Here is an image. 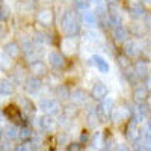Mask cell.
Listing matches in <instances>:
<instances>
[{
  "label": "cell",
  "instance_id": "d4e9b609",
  "mask_svg": "<svg viewBox=\"0 0 151 151\" xmlns=\"http://www.w3.org/2000/svg\"><path fill=\"white\" fill-rule=\"evenodd\" d=\"M89 145H91L92 150L101 147L103 145V133L101 132H95L92 134V137H91V141H89Z\"/></svg>",
  "mask_w": 151,
  "mask_h": 151
},
{
  "label": "cell",
  "instance_id": "f35d334b",
  "mask_svg": "<svg viewBox=\"0 0 151 151\" xmlns=\"http://www.w3.org/2000/svg\"><path fill=\"white\" fill-rule=\"evenodd\" d=\"M76 8H77L79 12L83 14L85 11H88V3L85 2V0H77V2H76Z\"/></svg>",
  "mask_w": 151,
  "mask_h": 151
},
{
  "label": "cell",
  "instance_id": "f5cc1de1",
  "mask_svg": "<svg viewBox=\"0 0 151 151\" xmlns=\"http://www.w3.org/2000/svg\"><path fill=\"white\" fill-rule=\"evenodd\" d=\"M0 38H2V29H0Z\"/></svg>",
  "mask_w": 151,
  "mask_h": 151
},
{
  "label": "cell",
  "instance_id": "11a10c76",
  "mask_svg": "<svg viewBox=\"0 0 151 151\" xmlns=\"http://www.w3.org/2000/svg\"><path fill=\"white\" fill-rule=\"evenodd\" d=\"M150 73H151V71H150Z\"/></svg>",
  "mask_w": 151,
  "mask_h": 151
},
{
  "label": "cell",
  "instance_id": "3957f363",
  "mask_svg": "<svg viewBox=\"0 0 151 151\" xmlns=\"http://www.w3.org/2000/svg\"><path fill=\"white\" fill-rule=\"evenodd\" d=\"M97 110H98V115L101 119H107L110 116V113L113 110V98L112 97H106L103 98L100 104L97 106Z\"/></svg>",
  "mask_w": 151,
  "mask_h": 151
},
{
  "label": "cell",
  "instance_id": "ab89813d",
  "mask_svg": "<svg viewBox=\"0 0 151 151\" xmlns=\"http://www.w3.org/2000/svg\"><path fill=\"white\" fill-rule=\"evenodd\" d=\"M118 65H119V67H121L122 70H125V68H129V67H130L132 64H130V62H129L127 59H125L124 56H122V58L119 56V58H118Z\"/></svg>",
  "mask_w": 151,
  "mask_h": 151
},
{
  "label": "cell",
  "instance_id": "5b68a950",
  "mask_svg": "<svg viewBox=\"0 0 151 151\" xmlns=\"http://www.w3.org/2000/svg\"><path fill=\"white\" fill-rule=\"evenodd\" d=\"M38 124H40V127L44 132H55L56 130V125H58V119H55L53 115L45 113L44 116H41L40 119H38Z\"/></svg>",
  "mask_w": 151,
  "mask_h": 151
},
{
  "label": "cell",
  "instance_id": "ba28073f",
  "mask_svg": "<svg viewBox=\"0 0 151 151\" xmlns=\"http://www.w3.org/2000/svg\"><path fill=\"white\" fill-rule=\"evenodd\" d=\"M47 60H48V64L56 70H60V68L65 67V58L59 52H50L47 55Z\"/></svg>",
  "mask_w": 151,
  "mask_h": 151
},
{
  "label": "cell",
  "instance_id": "7c38bea8",
  "mask_svg": "<svg viewBox=\"0 0 151 151\" xmlns=\"http://www.w3.org/2000/svg\"><path fill=\"white\" fill-rule=\"evenodd\" d=\"M36 20H38L40 24H42V26H50V24L53 23V12L50 9H47V8H44V9H41L40 12H38Z\"/></svg>",
  "mask_w": 151,
  "mask_h": 151
},
{
  "label": "cell",
  "instance_id": "74e56055",
  "mask_svg": "<svg viewBox=\"0 0 151 151\" xmlns=\"http://www.w3.org/2000/svg\"><path fill=\"white\" fill-rule=\"evenodd\" d=\"M30 137H32V132H30L29 127L20 129V139L21 141H27V139H30Z\"/></svg>",
  "mask_w": 151,
  "mask_h": 151
},
{
  "label": "cell",
  "instance_id": "2e32d148",
  "mask_svg": "<svg viewBox=\"0 0 151 151\" xmlns=\"http://www.w3.org/2000/svg\"><path fill=\"white\" fill-rule=\"evenodd\" d=\"M82 21H83V24L86 27H95L97 26V14L95 12H92V11H85L83 14H82Z\"/></svg>",
  "mask_w": 151,
  "mask_h": 151
},
{
  "label": "cell",
  "instance_id": "7402d4cb",
  "mask_svg": "<svg viewBox=\"0 0 151 151\" xmlns=\"http://www.w3.org/2000/svg\"><path fill=\"white\" fill-rule=\"evenodd\" d=\"M133 68H134L136 76L139 77V80L147 77V74H148V68H147V64H145L144 60H136L134 64H133Z\"/></svg>",
  "mask_w": 151,
  "mask_h": 151
},
{
  "label": "cell",
  "instance_id": "7dc6e473",
  "mask_svg": "<svg viewBox=\"0 0 151 151\" xmlns=\"http://www.w3.org/2000/svg\"><path fill=\"white\" fill-rule=\"evenodd\" d=\"M3 134H5V130H3L2 127H0V139H2V136H3Z\"/></svg>",
  "mask_w": 151,
  "mask_h": 151
},
{
  "label": "cell",
  "instance_id": "6da1fadb",
  "mask_svg": "<svg viewBox=\"0 0 151 151\" xmlns=\"http://www.w3.org/2000/svg\"><path fill=\"white\" fill-rule=\"evenodd\" d=\"M60 29L64 30V33L67 36H76L79 33L80 24H79V20L74 15L73 11H67L64 14V17L60 20Z\"/></svg>",
  "mask_w": 151,
  "mask_h": 151
},
{
  "label": "cell",
  "instance_id": "d6986e66",
  "mask_svg": "<svg viewBox=\"0 0 151 151\" xmlns=\"http://www.w3.org/2000/svg\"><path fill=\"white\" fill-rule=\"evenodd\" d=\"M133 97L137 103L141 101H145L147 97H148V88L145 85H137L134 89H133Z\"/></svg>",
  "mask_w": 151,
  "mask_h": 151
},
{
  "label": "cell",
  "instance_id": "f546056e",
  "mask_svg": "<svg viewBox=\"0 0 151 151\" xmlns=\"http://www.w3.org/2000/svg\"><path fill=\"white\" fill-rule=\"evenodd\" d=\"M11 60H12V59H11L5 52L0 53V70H3V71L9 70V68H11Z\"/></svg>",
  "mask_w": 151,
  "mask_h": 151
},
{
  "label": "cell",
  "instance_id": "836d02e7",
  "mask_svg": "<svg viewBox=\"0 0 151 151\" xmlns=\"http://www.w3.org/2000/svg\"><path fill=\"white\" fill-rule=\"evenodd\" d=\"M12 82L14 85H24V74L21 73V70H17L15 73H12Z\"/></svg>",
  "mask_w": 151,
  "mask_h": 151
},
{
  "label": "cell",
  "instance_id": "277c9868",
  "mask_svg": "<svg viewBox=\"0 0 151 151\" xmlns=\"http://www.w3.org/2000/svg\"><path fill=\"white\" fill-rule=\"evenodd\" d=\"M132 116V109H129L127 106H121V107H116L113 109L112 113H110V119L113 122H119V121H124Z\"/></svg>",
  "mask_w": 151,
  "mask_h": 151
},
{
  "label": "cell",
  "instance_id": "db71d44e",
  "mask_svg": "<svg viewBox=\"0 0 151 151\" xmlns=\"http://www.w3.org/2000/svg\"><path fill=\"white\" fill-rule=\"evenodd\" d=\"M150 125H151V122H150Z\"/></svg>",
  "mask_w": 151,
  "mask_h": 151
},
{
  "label": "cell",
  "instance_id": "d6a6232c",
  "mask_svg": "<svg viewBox=\"0 0 151 151\" xmlns=\"http://www.w3.org/2000/svg\"><path fill=\"white\" fill-rule=\"evenodd\" d=\"M11 15V8L8 5H0V21H6Z\"/></svg>",
  "mask_w": 151,
  "mask_h": 151
},
{
  "label": "cell",
  "instance_id": "ac0fdd59",
  "mask_svg": "<svg viewBox=\"0 0 151 151\" xmlns=\"http://www.w3.org/2000/svg\"><path fill=\"white\" fill-rule=\"evenodd\" d=\"M70 98H71V101L73 103H76V104H85L86 103V92L82 89V88H77V89H74L73 92H71V95H70Z\"/></svg>",
  "mask_w": 151,
  "mask_h": 151
},
{
  "label": "cell",
  "instance_id": "e0dca14e",
  "mask_svg": "<svg viewBox=\"0 0 151 151\" xmlns=\"http://www.w3.org/2000/svg\"><path fill=\"white\" fill-rule=\"evenodd\" d=\"M14 92V82H11L9 79H0V95L9 97Z\"/></svg>",
  "mask_w": 151,
  "mask_h": 151
},
{
  "label": "cell",
  "instance_id": "9a60e30c",
  "mask_svg": "<svg viewBox=\"0 0 151 151\" xmlns=\"http://www.w3.org/2000/svg\"><path fill=\"white\" fill-rule=\"evenodd\" d=\"M30 71H32L35 76H45V74H47V65H45V62H42V60H40V59L32 60Z\"/></svg>",
  "mask_w": 151,
  "mask_h": 151
},
{
  "label": "cell",
  "instance_id": "1f68e13d",
  "mask_svg": "<svg viewBox=\"0 0 151 151\" xmlns=\"http://www.w3.org/2000/svg\"><path fill=\"white\" fill-rule=\"evenodd\" d=\"M18 104L21 106V109H23V110H26V112H32V110H33L32 103L29 101V100H27L26 97H18Z\"/></svg>",
  "mask_w": 151,
  "mask_h": 151
},
{
  "label": "cell",
  "instance_id": "681fc988",
  "mask_svg": "<svg viewBox=\"0 0 151 151\" xmlns=\"http://www.w3.org/2000/svg\"><path fill=\"white\" fill-rule=\"evenodd\" d=\"M2 121H3V113L0 112V122H2Z\"/></svg>",
  "mask_w": 151,
  "mask_h": 151
},
{
  "label": "cell",
  "instance_id": "8fae6325",
  "mask_svg": "<svg viewBox=\"0 0 151 151\" xmlns=\"http://www.w3.org/2000/svg\"><path fill=\"white\" fill-rule=\"evenodd\" d=\"M147 112L148 110H147L144 101H141L134 109H132V118H133V121H136L137 124L144 122L145 121V116H147Z\"/></svg>",
  "mask_w": 151,
  "mask_h": 151
},
{
  "label": "cell",
  "instance_id": "c3c4849f",
  "mask_svg": "<svg viewBox=\"0 0 151 151\" xmlns=\"http://www.w3.org/2000/svg\"><path fill=\"white\" fill-rule=\"evenodd\" d=\"M144 3H147V5H151V0H142Z\"/></svg>",
  "mask_w": 151,
  "mask_h": 151
},
{
  "label": "cell",
  "instance_id": "8992f818",
  "mask_svg": "<svg viewBox=\"0 0 151 151\" xmlns=\"http://www.w3.org/2000/svg\"><path fill=\"white\" fill-rule=\"evenodd\" d=\"M60 48H62V52L68 56L74 55L76 50H77V41H76V38L74 36H65L60 42Z\"/></svg>",
  "mask_w": 151,
  "mask_h": 151
},
{
  "label": "cell",
  "instance_id": "7bdbcfd3",
  "mask_svg": "<svg viewBox=\"0 0 151 151\" xmlns=\"http://www.w3.org/2000/svg\"><path fill=\"white\" fill-rule=\"evenodd\" d=\"M68 148H70V150H80L82 147H79V144H73V145L68 147Z\"/></svg>",
  "mask_w": 151,
  "mask_h": 151
},
{
  "label": "cell",
  "instance_id": "4fadbf2b",
  "mask_svg": "<svg viewBox=\"0 0 151 151\" xmlns=\"http://www.w3.org/2000/svg\"><path fill=\"white\" fill-rule=\"evenodd\" d=\"M91 60H92L94 67L98 70V73H101V74H107L109 73V64H107L106 59H103L101 56H98V55H94L91 58Z\"/></svg>",
  "mask_w": 151,
  "mask_h": 151
},
{
  "label": "cell",
  "instance_id": "4316f807",
  "mask_svg": "<svg viewBox=\"0 0 151 151\" xmlns=\"http://www.w3.org/2000/svg\"><path fill=\"white\" fill-rule=\"evenodd\" d=\"M70 95H71V92L68 91V88H67V86L59 85V86L56 88V97H58V100H60V101H64V100H68Z\"/></svg>",
  "mask_w": 151,
  "mask_h": 151
},
{
  "label": "cell",
  "instance_id": "7a4b0ae2",
  "mask_svg": "<svg viewBox=\"0 0 151 151\" xmlns=\"http://www.w3.org/2000/svg\"><path fill=\"white\" fill-rule=\"evenodd\" d=\"M38 107H40L44 113H48V115H56V113L60 112V104L59 100L56 98H50V97H44L38 101Z\"/></svg>",
  "mask_w": 151,
  "mask_h": 151
},
{
  "label": "cell",
  "instance_id": "83f0119b",
  "mask_svg": "<svg viewBox=\"0 0 151 151\" xmlns=\"http://www.w3.org/2000/svg\"><path fill=\"white\" fill-rule=\"evenodd\" d=\"M86 38H88V40H89L91 42H94V44H101V42H103L101 33L97 32V30H89V32L86 33Z\"/></svg>",
  "mask_w": 151,
  "mask_h": 151
},
{
  "label": "cell",
  "instance_id": "4dcf8cb0",
  "mask_svg": "<svg viewBox=\"0 0 151 151\" xmlns=\"http://www.w3.org/2000/svg\"><path fill=\"white\" fill-rule=\"evenodd\" d=\"M141 136H142V141H144V142L148 145V148L151 150V125H150V124L147 125V127H144Z\"/></svg>",
  "mask_w": 151,
  "mask_h": 151
},
{
  "label": "cell",
  "instance_id": "60d3db41",
  "mask_svg": "<svg viewBox=\"0 0 151 151\" xmlns=\"http://www.w3.org/2000/svg\"><path fill=\"white\" fill-rule=\"evenodd\" d=\"M0 150H12V145H11V139H6L5 141H0Z\"/></svg>",
  "mask_w": 151,
  "mask_h": 151
},
{
  "label": "cell",
  "instance_id": "5bb4252c",
  "mask_svg": "<svg viewBox=\"0 0 151 151\" xmlns=\"http://www.w3.org/2000/svg\"><path fill=\"white\" fill-rule=\"evenodd\" d=\"M127 36H129V32H127V29H125L122 24H119V26H116V27H113V40H115V42H118V44L125 42Z\"/></svg>",
  "mask_w": 151,
  "mask_h": 151
},
{
  "label": "cell",
  "instance_id": "816d5d0a",
  "mask_svg": "<svg viewBox=\"0 0 151 151\" xmlns=\"http://www.w3.org/2000/svg\"><path fill=\"white\" fill-rule=\"evenodd\" d=\"M41 2H52V0H41Z\"/></svg>",
  "mask_w": 151,
  "mask_h": 151
},
{
  "label": "cell",
  "instance_id": "d590c367",
  "mask_svg": "<svg viewBox=\"0 0 151 151\" xmlns=\"http://www.w3.org/2000/svg\"><path fill=\"white\" fill-rule=\"evenodd\" d=\"M35 42H38V44H47L48 42V35L47 33H42V32H36Z\"/></svg>",
  "mask_w": 151,
  "mask_h": 151
},
{
  "label": "cell",
  "instance_id": "44dd1931",
  "mask_svg": "<svg viewBox=\"0 0 151 151\" xmlns=\"http://www.w3.org/2000/svg\"><path fill=\"white\" fill-rule=\"evenodd\" d=\"M3 52L11 58V59H17L20 56V45L17 42H8L3 48Z\"/></svg>",
  "mask_w": 151,
  "mask_h": 151
},
{
  "label": "cell",
  "instance_id": "e575fe53",
  "mask_svg": "<svg viewBox=\"0 0 151 151\" xmlns=\"http://www.w3.org/2000/svg\"><path fill=\"white\" fill-rule=\"evenodd\" d=\"M70 119H71V118H70L68 115H65V113H62V115L58 118V124L60 125L62 129H68V127H70Z\"/></svg>",
  "mask_w": 151,
  "mask_h": 151
},
{
  "label": "cell",
  "instance_id": "30bf717a",
  "mask_svg": "<svg viewBox=\"0 0 151 151\" xmlns=\"http://www.w3.org/2000/svg\"><path fill=\"white\" fill-rule=\"evenodd\" d=\"M125 136L130 142H137V139L141 137V130H139V124L132 119V122L129 124L127 130H125Z\"/></svg>",
  "mask_w": 151,
  "mask_h": 151
},
{
  "label": "cell",
  "instance_id": "f1b7e54d",
  "mask_svg": "<svg viewBox=\"0 0 151 151\" xmlns=\"http://www.w3.org/2000/svg\"><path fill=\"white\" fill-rule=\"evenodd\" d=\"M23 50H24V55L29 56V58L36 52V48H35V45L30 40H23Z\"/></svg>",
  "mask_w": 151,
  "mask_h": 151
},
{
  "label": "cell",
  "instance_id": "b9f144b4",
  "mask_svg": "<svg viewBox=\"0 0 151 151\" xmlns=\"http://www.w3.org/2000/svg\"><path fill=\"white\" fill-rule=\"evenodd\" d=\"M58 142H59V145H65V144L68 142V137H67V134L60 133V134L58 136Z\"/></svg>",
  "mask_w": 151,
  "mask_h": 151
},
{
  "label": "cell",
  "instance_id": "8d00e7d4",
  "mask_svg": "<svg viewBox=\"0 0 151 151\" xmlns=\"http://www.w3.org/2000/svg\"><path fill=\"white\" fill-rule=\"evenodd\" d=\"M64 113H65V115H68L70 118H73V116L76 115V113H77V104H76V103H73V104H68V106L65 107Z\"/></svg>",
  "mask_w": 151,
  "mask_h": 151
},
{
  "label": "cell",
  "instance_id": "52a82bcc",
  "mask_svg": "<svg viewBox=\"0 0 151 151\" xmlns=\"http://www.w3.org/2000/svg\"><path fill=\"white\" fill-rule=\"evenodd\" d=\"M41 86H42L41 80L38 79V76H35V74L32 76V77L24 80V91H26L27 94H36L41 89Z\"/></svg>",
  "mask_w": 151,
  "mask_h": 151
},
{
  "label": "cell",
  "instance_id": "bcb514c9",
  "mask_svg": "<svg viewBox=\"0 0 151 151\" xmlns=\"http://www.w3.org/2000/svg\"><path fill=\"white\" fill-rule=\"evenodd\" d=\"M88 2H91V3H95V5H98V3H101L103 0H88Z\"/></svg>",
  "mask_w": 151,
  "mask_h": 151
},
{
  "label": "cell",
  "instance_id": "cb8c5ba5",
  "mask_svg": "<svg viewBox=\"0 0 151 151\" xmlns=\"http://www.w3.org/2000/svg\"><path fill=\"white\" fill-rule=\"evenodd\" d=\"M5 136L8 137V139H11V141H15V139L20 137V129L17 127V125H14V124H9L8 127L5 129Z\"/></svg>",
  "mask_w": 151,
  "mask_h": 151
},
{
  "label": "cell",
  "instance_id": "484cf974",
  "mask_svg": "<svg viewBox=\"0 0 151 151\" xmlns=\"http://www.w3.org/2000/svg\"><path fill=\"white\" fill-rule=\"evenodd\" d=\"M130 15H132V18H134V20H139V18H144L145 17V9H144V6L142 5H133V8H132V11H130Z\"/></svg>",
  "mask_w": 151,
  "mask_h": 151
},
{
  "label": "cell",
  "instance_id": "ffe728a7",
  "mask_svg": "<svg viewBox=\"0 0 151 151\" xmlns=\"http://www.w3.org/2000/svg\"><path fill=\"white\" fill-rule=\"evenodd\" d=\"M86 119H88V125H89V127H95V125L100 122L101 118H100V115H98L97 107H89V109H88Z\"/></svg>",
  "mask_w": 151,
  "mask_h": 151
},
{
  "label": "cell",
  "instance_id": "f907efd6",
  "mask_svg": "<svg viewBox=\"0 0 151 151\" xmlns=\"http://www.w3.org/2000/svg\"><path fill=\"white\" fill-rule=\"evenodd\" d=\"M130 2H133V3H134V5H136V3H137V2H139V0H130Z\"/></svg>",
  "mask_w": 151,
  "mask_h": 151
},
{
  "label": "cell",
  "instance_id": "f6af8a7d",
  "mask_svg": "<svg viewBox=\"0 0 151 151\" xmlns=\"http://www.w3.org/2000/svg\"><path fill=\"white\" fill-rule=\"evenodd\" d=\"M106 2L109 3V6H115L116 5V0H106Z\"/></svg>",
  "mask_w": 151,
  "mask_h": 151
},
{
  "label": "cell",
  "instance_id": "603a6c76",
  "mask_svg": "<svg viewBox=\"0 0 151 151\" xmlns=\"http://www.w3.org/2000/svg\"><path fill=\"white\" fill-rule=\"evenodd\" d=\"M124 53L129 58H137L139 56V47H137V44L134 41H129L124 45Z\"/></svg>",
  "mask_w": 151,
  "mask_h": 151
},
{
  "label": "cell",
  "instance_id": "9c48e42d",
  "mask_svg": "<svg viewBox=\"0 0 151 151\" xmlns=\"http://www.w3.org/2000/svg\"><path fill=\"white\" fill-rule=\"evenodd\" d=\"M107 86L101 82H97L94 86H92V89H91V95L94 100H97V101H101L103 98L107 97Z\"/></svg>",
  "mask_w": 151,
  "mask_h": 151
},
{
  "label": "cell",
  "instance_id": "ee69618b",
  "mask_svg": "<svg viewBox=\"0 0 151 151\" xmlns=\"http://www.w3.org/2000/svg\"><path fill=\"white\" fill-rule=\"evenodd\" d=\"M147 88H148V89H151V76H148V77H147Z\"/></svg>",
  "mask_w": 151,
  "mask_h": 151
}]
</instances>
